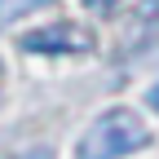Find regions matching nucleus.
<instances>
[{
	"label": "nucleus",
	"instance_id": "nucleus-1",
	"mask_svg": "<svg viewBox=\"0 0 159 159\" xmlns=\"http://www.w3.org/2000/svg\"><path fill=\"white\" fill-rule=\"evenodd\" d=\"M146 142H150V133L137 119V111L119 106V111L97 115L84 128V137H80V159H124L133 150H142Z\"/></svg>",
	"mask_w": 159,
	"mask_h": 159
},
{
	"label": "nucleus",
	"instance_id": "nucleus-2",
	"mask_svg": "<svg viewBox=\"0 0 159 159\" xmlns=\"http://www.w3.org/2000/svg\"><path fill=\"white\" fill-rule=\"evenodd\" d=\"M22 49L27 53H44V49L66 53V49H84V40L71 35V27H44V31H35V35H22Z\"/></svg>",
	"mask_w": 159,
	"mask_h": 159
},
{
	"label": "nucleus",
	"instance_id": "nucleus-3",
	"mask_svg": "<svg viewBox=\"0 0 159 159\" xmlns=\"http://www.w3.org/2000/svg\"><path fill=\"white\" fill-rule=\"evenodd\" d=\"M44 5H49V0H0V31H5L9 22H18V18L44 9Z\"/></svg>",
	"mask_w": 159,
	"mask_h": 159
},
{
	"label": "nucleus",
	"instance_id": "nucleus-4",
	"mask_svg": "<svg viewBox=\"0 0 159 159\" xmlns=\"http://www.w3.org/2000/svg\"><path fill=\"white\" fill-rule=\"evenodd\" d=\"M13 159H53V150H44V146H31V150H18Z\"/></svg>",
	"mask_w": 159,
	"mask_h": 159
},
{
	"label": "nucleus",
	"instance_id": "nucleus-5",
	"mask_svg": "<svg viewBox=\"0 0 159 159\" xmlns=\"http://www.w3.org/2000/svg\"><path fill=\"white\" fill-rule=\"evenodd\" d=\"M84 5H89V9H93V13H111V9H115V5H119V0H84Z\"/></svg>",
	"mask_w": 159,
	"mask_h": 159
},
{
	"label": "nucleus",
	"instance_id": "nucleus-6",
	"mask_svg": "<svg viewBox=\"0 0 159 159\" xmlns=\"http://www.w3.org/2000/svg\"><path fill=\"white\" fill-rule=\"evenodd\" d=\"M146 106H150V111L159 115V80H155V84H150V89H146Z\"/></svg>",
	"mask_w": 159,
	"mask_h": 159
}]
</instances>
